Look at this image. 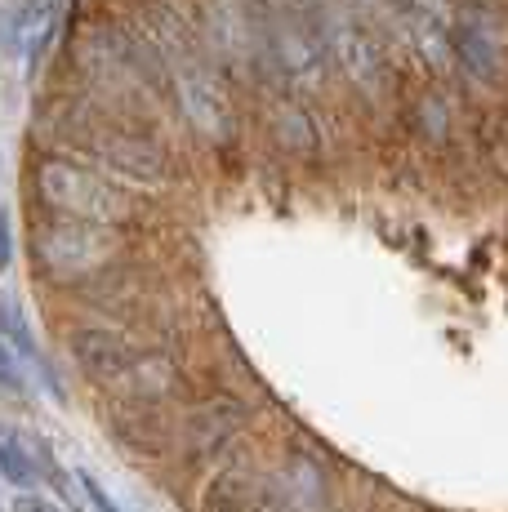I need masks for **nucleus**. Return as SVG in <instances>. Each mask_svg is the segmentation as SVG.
I'll use <instances>...</instances> for the list:
<instances>
[{
	"instance_id": "1",
	"label": "nucleus",
	"mask_w": 508,
	"mask_h": 512,
	"mask_svg": "<svg viewBox=\"0 0 508 512\" xmlns=\"http://www.w3.org/2000/svg\"><path fill=\"white\" fill-rule=\"evenodd\" d=\"M76 370L121 401H165L183 388V370L156 343H139L121 330L81 326L67 334Z\"/></svg>"
},
{
	"instance_id": "2",
	"label": "nucleus",
	"mask_w": 508,
	"mask_h": 512,
	"mask_svg": "<svg viewBox=\"0 0 508 512\" xmlns=\"http://www.w3.org/2000/svg\"><path fill=\"white\" fill-rule=\"evenodd\" d=\"M27 183H32L36 205H45V214H58V219H81L99 228H121L130 219V201L121 187L72 156H36Z\"/></svg>"
},
{
	"instance_id": "3",
	"label": "nucleus",
	"mask_w": 508,
	"mask_h": 512,
	"mask_svg": "<svg viewBox=\"0 0 508 512\" xmlns=\"http://www.w3.org/2000/svg\"><path fill=\"white\" fill-rule=\"evenodd\" d=\"M32 263L45 281H85L107 272L121 259V232L99 228V223H81V219H58V214H41L32 223Z\"/></svg>"
},
{
	"instance_id": "4",
	"label": "nucleus",
	"mask_w": 508,
	"mask_h": 512,
	"mask_svg": "<svg viewBox=\"0 0 508 512\" xmlns=\"http://www.w3.org/2000/svg\"><path fill=\"white\" fill-rule=\"evenodd\" d=\"M308 5H312V18H317L321 41H326V54L339 63L348 85L366 98L393 94V63H388L384 45L375 41V32L339 0H308Z\"/></svg>"
},
{
	"instance_id": "5",
	"label": "nucleus",
	"mask_w": 508,
	"mask_h": 512,
	"mask_svg": "<svg viewBox=\"0 0 508 512\" xmlns=\"http://www.w3.org/2000/svg\"><path fill=\"white\" fill-rule=\"evenodd\" d=\"M259 9V32H263V58L277 63V72L295 76V81H317L326 76V41L317 32L308 0H254Z\"/></svg>"
},
{
	"instance_id": "6",
	"label": "nucleus",
	"mask_w": 508,
	"mask_h": 512,
	"mask_svg": "<svg viewBox=\"0 0 508 512\" xmlns=\"http://www.w3.org/2000/svg\"><path fill=\"white\" fill-rule=\"evenodd\" d=\"M174 81V103H179L183 121L192 125V134L205 143H228L237 134V112L228 103V90H223L219 72L201 58L192 63H174L170 67Z\"/></svg>"
},
{
	"instance_id": "7",
	"label": "nucleus",
	"mask_w": 508,
	"mask_h": 512,
	"mask_svg": "<svg viewBox=\"0 0 508 512\" xmlns=\"http://www.w3.org/2000/svg\"><path fill=\"white\" fill-rule=\"evenodd\" d=\"M201 32L219 63L250 76L263 63V32L254 0H201Z\"/></svg>"
},
{
	"instance_id": "8",
	"label": "nucleus",
	"mask_w": 508,
	"mask_h": 512,
	"mask_svg": "<svg viewBox=\"0 0 508 512\" xmlns=\"http://www.w3.org/2000/svg\"><path fill=\"white\" fill-rule=\"evenodd\" d=\"M246 428H250V406L246 401L241 397H210V401H201L188 419H183L179 450H183V459H188L192 468L214 464V459H223L232 446H237V437Z\"/></svg>"
},
{
	"instance_id": "9",
	"label": "nucleus",
	"mask_w": 508,
	"mask_h": 512,
	"mask_svg": "<svg viewBox=\"0 0 508 512\" xmlns=\"http://www.w3.org/2000/svg\"><path fill=\"white\" fill-rule=\"evenodd\" d=\"M81 147L112 179H121L130 187H161L170 179V161H165L161 147L139 139V134H130V130H85Z\"/></svg>"
},
{
	"instance_id": "10",
	"label": "nucleus",
	"mask_w": 508,
	"mask_h": 512,
	"mask_svg": "<svg viewBox=\"0 0 508 512\" xmlns=\"http://www.w3.org/2000/svg\"><path fill=\"white\" fill-rule=\"evenodd\" d=\"M451 54L473 81H495L500 76V41L495 27L482 14H455L451 18Z\"/></svg>"
},
{
	"instance_id": "11",
	"label": "nucleus",
	"mask_w": 508,
	"mask_h": 512,
	"mask_svg": "<svg viewBox=\"0 0 508 512\" xmlns=\"http://www.w3.org/2000/svg\"><path fill=\"white\" fill-rule=\"evenodd\" d=\"M272 125V139L277 147H286L290 156H321L326 152V125L317 121V112H312L308 103H277L268 116Z\"/></svg>"
},
{
	"instance_id": "12",
	"label": "nucleus",
	"mask_w": 508,
	"mask_h": 512,
	"mask_svg": "<svg viewBox=\"0 0 508 512\" xmlns=\"http://www.w3.org/2000/svg\"><path fill=\"white\" fill-rule=\"evenodd\" d=\"M0 477L14 490H36L41 481V459H36V441H27L18 428L0 423Z\"/></svg>"
},
{
	"instance_id": "13",
	"label": "nucleus",
	"mask_w": 508,
	"mask_h": 512,
	"mask_svg": "<svg viewBox=\"0 0 508 512\" xmlns=\"http://www.w3.org/2000/svg\"><path fill=\"white\" fill-rule=\"evenodd\" d=\"M0 343H5L9 352H18L27 366L45 370V357H41V343H36V330H32V321H27L23 303H18L14 294H0Z\"/></svg>"
},
{
	"instance_id": "14",
	"label": "nucleus",
	"mask_w": 508,
	"mask_h": 512,
	"mask_svg": "<svg viewBox=\"0 0 508 512\" xmlns=\"http://www.w3.org/2000/svg\"><path fill=\"white\" fill-rule=\"evenodd\" d=\"M0 392H5V397H23V392H27L23 361H18L5 343H0Z\"/></svg>"
},
{
	"instance_id": "15",
	"label": "nucleus",
	"mask_w": 508,
	"mask_h": 512,
	"mask_svg": "<svg viewBox=\"0 0 508 512\" xmlns=\"http://www.w3.org/2000/svg\"><path fill=\"white\" fill-rule=\"evenodd\" d=\"M76 486H81V495L90 499V508H94V512H125L112 495H107V486H103L99 477H94V472H85V468H81V472H76Z\"/></svg>"
},
{
	"instance_id": "16",
	"label": "nucleus",
	"mask_w": 508,
	"mask_h": 512,
	"mask_svg": "<svg viewBox=\"0 0 508 512\" xmlns=\"http://www.w3.org/2000/svg\"><path fill=\"white\" fill-rule=\"evenodd\" d=\"M9 512H67V508L54 504L50 495H36V490H18L14 504H9Z\"/></svg>"
},
{
	"instance_id": "17",
	"label": "nucleus",
	"mask_w": 508,
	"mask_h": 512,
	"mask_svg": "<svg viewBox=\"0 0 508 512\" xmlns=\"http://www.w3.org/2000/svg\"><path fill=\"white\" fill-rule=\"evenodd\" d=\"M9 263H14V219L0 205V272H9Z\"/></svg>"
}]
</instances>
